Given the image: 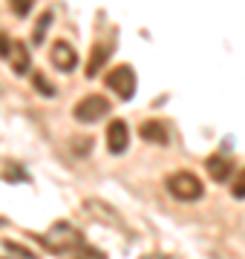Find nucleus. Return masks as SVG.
<instances>
[{
	"instance_id": "obj_9",
	"label": "nucleus",
	"mask_w": 245,
	"mask_h": 259,
	"mask_svg": "<svg viewBox=\"0 0 245 259\" xmlns=\"http://www.w3.org/2000/svg\"><path fill=\"white\" fill-rule=\"evenodd\" d=\"M139 133H142V139L150 141V144H168V130L161 127L159 121H144Z\"/></svg>"
},
{
	"instance_id": "obj_4",
	"label": "nucleus",
	"mask_w": 245,
	"mask_h": 259,
	"mask_svg": "<svg viewBox=\"0 0 245 259\" xmlns=\"http://www.w3.org/2000/svg\"><path fill=\"white\" fill-rule=\"evenodd\" d=\"M44 242H47L55 253H64V250L81 245V233H78L72 225H55V228L44 236Z\"/></svg>"
},
{
	"instance_id": "obj_6",
	"label": "nucleus",
	"mask_w": 245,
	"mask_h": 259,
	"mask_svg": "<svg viewBox=\"0 0 245 259\" xmlns=\"http://www.w3.org/2000/svg\"><path fill=\"white\" fill-rule=\"evenodd\" d=\"M127 144H130V130H127V124L121 118H115L107 127V147H110V153L121 156L124 150H127Z\"/></svg>"
},
{
	"instance_id": "obj_1",
	"label": "nucleus",
	"mask_w": 245,
	"mask_h": 259,
	"mask_svg": "<svg viewBox=\"0 0 245 259\" xmlns=\"http://www.w3.org/2000/svg\"><path fill=\"white\" fill-rule=\"evenodd\" d=\"M168 190H170V196L179 199V202H196V199H202V193H205L202 182H199L193 173H188V170L168 176Z\"/></svg>"
},
{
	"instance_id": "obj_5",
	"label": "nucleus",
	"mask_w": 245,
	"mask_h": 259,
	"mask_svg": "<svg viewBox=\"0 0 245 259\" xmlns=\"http://www.w3.org/2000/svg\"><path fill=\"white\" fill-rule=\"evenodd\" d=\"M49 61H52V66L61 69V72H72L75 64H78V52L72 49V44H66V40H55L52 49H49Z\"/></svg>"
},
{
	"instance_id": "obj_13",
	"label": "nucleus",
	"mask_w": 245,
	"mask_h": 259,
	"mask_svg": "<svg viewBox=\"0 0 245 259\" xmlns=\"http://www.w3.org/2000/svg\"><path fill=\"white\" fill-rule=\"evenodd\" d=\"M9 6H12V12L15 15H29V9H32V0H9Z\"/></svg>"
},
{
	"instance_id": "obj_15",
	"label": "nucleus",
	"mask_w": 245,
	"mask_h": 259,
	"mask_svg": "<svg viewBox=\"0 0 245 259\" xmlns=\"http://www.w3.org/2000/svg\"><path fill=\"white\" fill-rule=\"evenodd\" d=\"M9 55H12V40H9V35L0 32V58H9Z\"/></svg>"
},
{
	"instance_id": "obj_14",
	"label": "nucleus",
	"mask_w": 245,
	"mask_h": 259,
	"mask_svg": "<svg viewBox=\"0 0 245 259\" xmlns=\"http://www.w3.org/2000/svg\"><path fill=\"white\" fill-rule=\"evenodd\" d=\"M231 193L236 196V199H245V170L236 176V182L231 185Z\"/></svg>"
},
{
	"instance_id": "obj_2",
	"label": "nucleus",
	"mask_w": 245,
	"mask_h": 259,
	"mask_svg": "<svg viewBox=\"0 0 245 259\" xmlns=\"http://www.w3.org/2000/svg\"><path fill=\"white\" fill-rule=\"evenodd\" d=\"M75 121H81V124H93V121L104 118L107 112H110V101L104 98V95H87V98H81V101L75 104Z\"/></svg>"
},
{
	"instance_id": "obj_7",
	"label": "nucleus",
	"mask_w": 245,
	"mask_h": 259,
	"mask_svg": "<svg viewBox=\"0 0 245 259\" xmlns=\"http://www.w3.org/2000/svg\"><path fill=\"white\" fill-rule=\"evenodd\" d=\"M231 158L225 156H211L205 161V170H208V176L214 179V182H228V176H231Z\"/></svg>"
},
{
	"instance_id": "obj_8",
	"label": "nucleus",
	"mask_w": 245,
	"mask_h": 259,
	"mask_svg": "<svg viewBox=\"0 0 245 259\" xmlns=\"http://www.w3.org/2000/svg\"><path fill=\"white\" fill-rule=\"evenodd\" d=\"M113 55V44H95L93 49V58H90V64H87V78H95L98 69L107 64V58Z\"/></svg>"
},
{
	"instance_id": "obj_12",
	"label": "nucleus",
	"mask_w": 245,
	"mask_h": 259,
	"mask_svg": "<svg viewBox=\"0 0 245 259\" xmlns=\"http://www.w3.org/2000/svg\"><path fill=\"white\" fill-rule=\"evenodd\" d=\"M32 83H35V90H38L40 95H47V98H52V95H55V87H52V83H49L40 72L35 75V78H32Z\"/></svg>"
},
{
	"instance_id": "obj_3",
	"label": "nucleus",
	"mask_w": 245,
	"mask_h": 259,
	"mask_svg": "<svg viewBox=\"0 0 245 259\" xmlns=\"http://www.w3.org/2000/svg\"><path fill=\"white\" fill-rule=\"evenodd\" d=\"M107 87L113 90L118 98H133V93H136V72H133L127 64L121 66H113L110 72H107Z\"/></svg>"
},
{
	"instance_id": "obj_11",
	"label": "nucleus",
	"mask_w": 245,
	"mask_h": 259,
	"mask_svg": "<svg viewBox=\"0 0 245 259\" xmlns=\"http://www.w3.org/2000/svg\"><path fill=\"white\" fill-rule=\"evenodd\" d=\"M49 23H52V12H44L35 23V32H32V44H44V35H47Z\"/></svg>"
},
{
	"instance_id": "obj_10",
	"label": "nucleus",
	"mask_w": 245,
	"mask_h": 259,
	"mask_svg": "<svg viewBox=\"0 0 245 259\" xmlns=\"http://www.w3.org/2000/svg\"><path fill=\"white\" fill-rule=\"evenodd\" d=\"M12 55H15L12 69H15L18 75L29 72V52H26V47H23V44H15V47H12Z\"/></svg>"
}]
</instances>
